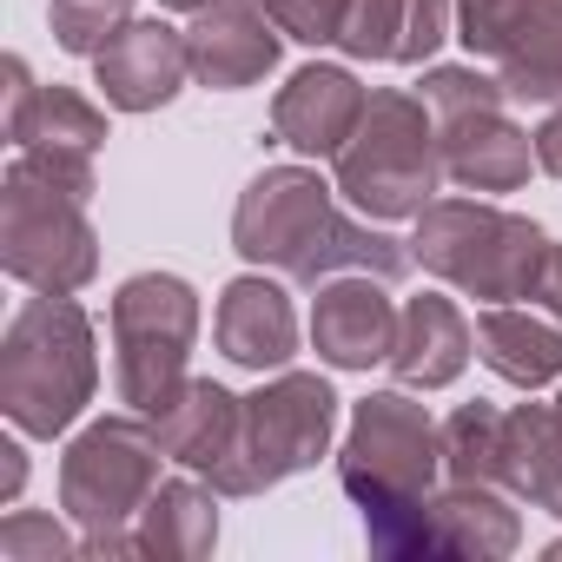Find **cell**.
I'll return each mask as SVG.
<instances>
[{
	"label": "cell",
	"mask_w": 562,
	"mask_h": 562,
	"mask_svg": "<svg viewBox=\"0 0 562 562\" xmlns=\"http://www.w3.org/2000/svg\"><path fill=\"white\" fill-rule=\"evenodd\" d=\"M331 192L338 186H325L312 166H265L232 205V251L292 285H325L338 271H371L384 285L404 278L411 245L345 218Z\"/></svg>",
	"instance_id": "1"
},
{
	"label": "cell",
	"mask_w": 562,
	"mask_h": 562,
	"mask_svg": "<svg viewBox=\"0 0 562 562\" xmlns=\"http://www.w3.org/2000/svg\"><path fill=\"white\" fill-rule=\"evenodd\" d=\"M93 153L21 146L0 179V265L34 292H80L100 271V232L87 218Z\"/></svg>",
	"instance_id": "2"
},
{
	"label": "cell",
	"mask_w": 562,
	"mask_h": 562,
	"mask_svg": "<svg viewBox=\"0 0 562 562\" xmlns=\"http://www.w3.org/2000/svg\"><path fill=\"white\" fill-rule=\"evenodd\" d=\"M443 470V424L404 391H378L351 411V437L338 450V483L364 509V536L378 555H424V503Z\"/></svg>",
	"instance_id": "3"
},
{
	"label": "cell",
	"mask_w": 562,
	"mask_h": 562,
	"mask_svg": "<svg viewBox=\"0 0 562 562\" xmlns=\"http://www.w3.org/2000/svg\"><path fill=\"white\" fill-rule=\"evenodd\" d=\"M100 358H93V318L67 292H41L14 312L0 338V411L27 437H60L93 404Z\"/></svg>",
	"instance_id": "4"
},
{
	"label": "cell",
	"mask_w": 562,
	"mask_h": 562,
	"mask_svg": "<svg viewBox=\"0 0 562 562\" xmlns=\"http://www.w3.org/2000/svg\"><path fill=\"white\" fill-rule=\"evenodd\" d=\"M549 232L503 212V205H483V199H430L417 212V238H411V258L424 271H437L443 285H457L463 299H483V305H516V299H536V278L549 265Z\"/></svg>",
	"instance_id": "5"
},
{
	"label": "cell",
	"mask_w": 562,
	"mask_h": 562,
	"mask_svg": "<svg viewBox=\"0 0 562 562\" xmlns=\"http://www.w3.org/2000/svg\"><path fill=\"white\" fill-rule=\"evenodd\" d=\"M159 424L126 411L87 424L60 457V509L80 522V555H133V522L159 490Z\"/></svg>",
	"instance_id": "6"
},
{
	"label": "cell",
	"mask_w": 562,
	"mask_h": 562,
	"mask_svg": "<svg viewBox=\"0 0 562 562\" xmlns=\"http://www.w3.org/2000/svg\"><path fill=\"white\" fill-rule=\"evenodd\" d=\"M443 146L417 93H371L358 133L338 153V192L364 218H417L437 199Z\"/></svg>",
	"instance_id": "7"
},
{
	"label": "cell",
	"mask_w": 562,
	"mask_h": 562,
	"mask_svg": "<svg viewBox=\"0 0 562 562\" xmlns=\"http://www.w3.org/2000/svg\"><path fill=\"white\" fill-rule=\"evenodd\" d=\"M192 338H199V292L172 271H139L113 292V384H120V404L139 411V417H159L192 378H186V358H192Z\"/></svg>",
	"instance_id": "8"
},
{
	"label": "cell",
	"mask_w": 562,
	"mask_h": 562,
	"mask_svg": "<svg viewBox=\"0 0 562 562\" xmlns=\"http://www.w3.org/2000/svg\"><path fill=\"white\" fill-rule=\"evenodd\" d=\"M503 100H509L503 80H490L476 60L424 74V106L437 120L443 179H457L463 192H516L536 166V133H522L503 113Z\"/></svg>",
	"instance_id": "9"
},
{
	"label": "cell",
	"mask_w": 562,
	"mask_h": 562,
	"mask_svg": "<svg viewBox=\"0 0 562 562\" xmlns=\"http://www.w3.org/2000/svg\"><path fill=\"white\" fill-rule=\"evenodd\" d=\"M331 430H338V391L318 371H278L265 391L245 397L238 470H232L225 496H258L271 483L312 470L331 450Z\"/></svg>",
	"instance_id": "10"
},
{
	"label": "cell",
	"mask_w": 562,
	"mask_h": 562,
	"mask_svg": "<svg viewBox=\"0 0 562 562\" xmlns=\"http://www.w3.org/2000/svg\"><path fill=\"white\" fill-rule=\"evenodd\" d=\"M457 41L509 100H562V0H457Z\"/></svg>",
	"instance_id": "11"
},
{
	"label": "cell",
	"mask_w": 562,
	"mask_h": 562,
	"mask_svg": "<svg viewBox=\"0 0 562 562\" xmlns=\"http://www.w3.org/2000/svg\"><path fill=\"white\" fill-rule=\"evenodd\" d=\"M278 41L285 34H278V21L265 14V0H212V8H199L192 27H186L192 80L218 87V93L258 87L278 67Z\"/></svg>",
	"instance_id": "12"
},
{
	"label": "cell",
	"mask_w": 562,
	"mask_h": 562,
	"mask_svg": "<svg viewBox=\"0 0 562 562\" xmlns=\"http://www.w3.org/2000/svg\"><path fill=\"white\" fill-rule=\"evenodd\" d=\"M312 345H318V358L338 364V371L391 364L397 305H391V292H384V278H371V271L325 278V285H318V305H312Z\"/></svg>",
	"instance_id": "13"
},
{
	"label": "cell",
	"mask_w": 562,
	"mask_h": 562,
	"mask_svg": "<svg viewBox=\"0 0 562 562\" xmlns=\"http://www.w3.org/2000/svg\"><path fill=\"white\" fill-rule=\"evenodd\" d=\"M93 74H100V93L106 106L120 113H153L166 106L186 74H192V54H186V34L166 27V21H126L100 54H93Z\"/></svg>",
	"instance_id": "14"
},
{
	"label": "cell",
	"mask_w": 562,
	"mask_h": 562,
	"mask_svg": "<svg viewBox=\"0 0 562 562\" xmlns=\"http://www.w3.org/2000/svg\"><path fill=\"white\" fill-rule=\"evenodd\" d=\"M371 93L345 74V67H299L271 100V133L305 159H338L345 139L358 133Z\"/></svg>",
	"instance_id": "15"
},
{
	"label": "cell",
	"mask_w": 562,
	"mask_h": 562,
	"mask_svg": "<svg viewBox=\"0 0 562 562\" xmlns=\"http://www.w3.org/2000/svg\"><path fill=\"white\" fill-rule=\"evenodd\" d=\"M159 443H166V457H179L192 476H205L218 496H225V483H232V470H238V430H245V397H232L225 384H212V378H192L159 417Z\"/></svg>",
	"instance_id": "16"
},
{
	"label": "cell",
	"mask_w": 562,
	"mask_h": 562,
	"mask_svg": "<svg viewBox=\"0 0 562 562\" xmlns=\"http://www.w3.org/2000/svg\"><path fill=\"white\" fill-rule=\"evenodd\" d=\"M212 331H218V351L238 371H258V378L265 371H285L292 351H299V312H292L285 285H278V278H258V271L232 278V285L218 292Z\"/></svg>",
	"instance_id": "17"
},
{
	"label": "cell",
	"mask_w": 562,
	"mask_h": 562,
	"mask_svg": "<svg viewBox=\"0 0 562 562\" xmlns=\"http://www.w3.org/2000/svg\"><path fill=\"white\" fill-rule=\"evenodd\" d=\"M470 351H476L470 318H463L450 299L424 292V299H411V305L397 312L391 378H397V384H411V391H443V384H457V378H463Z\"/></svg>",
	"instance_id": "18"
},
{
	"label": "cell",
	"mask_w": 562,
	"mask_h": 562,
	"mask_svg": "<svg viewBox=\"0 0 562 562\" xmlns=\"http://www.w3.org/2000/svg\"><path fill=\"white\" fill-rule=\"evenodd\" d=\"M450 41V0H351L338 47L351 60H397L417 67Z\"/></svg>",
	"instance_id": "19"
},
{
	"label": "cell",
	"mask_w": 562,
	"mask_h": 562,
	"mask_svg": "<svg viewBox=\"0 0 562 562\" xmlns=\"http://www.w3.org/2000/svg\"><path fill=\"white\" fill-rule=\"evenodd\" d=\"M8 139L14 146H60V153H100L106 113L80 100L74 87H34L27 60H8Z\"/></svg>",
	"instance_id": "20"
},
{
	"label": "cell",
	"mask_w": 562,
	"mask_h": 562,
	"mask_svg": "<svg viewBox=\"0 0 562 562\" xmlns=\"http://www.w3.org/2000/svg\"><path fill=\"white\" fill-rule=\"evenodd\" d=\"M522 542L516 509L490 483H450L443 496L424 503V555H509Z\"/></svg>",
	"instance_id": "21"
},
{
	"label": "cell",
	"mask_w": 562,
	"mask_h": 562,
	"mask_svg": "<svg viewBox=\"0 0 562 562\" xmlns=\"http://www.w3.org/2000/svg\"><path fill=\"white\" fill-rule=\"evenodd\" d=\"M503 490L562 516V391L555 404L503 411Z\"/></svg>",
	"instance_id": "22"
},
{
	"label": "cell",
	"mask_w": 562,
	"mask_h": 562,
	"mask_svg": "<svg viewBox=\"0 0 562 562\" xmlns=\"http://www.w3.org/2000/svg\"><path fill=\"white\" fill-rule=\"evenodd\" d=\"M218 542V490L192 483V476H172L146 496L139 522H133V555H212Z\"/></svg>",
	"instance_id": "23"
},
{
	"label": "cell",
	"mask_w": 562,
	"mask_h": 562,
	"mask_svg": "<svg viewBox=\"0 0 562 562\" xmlns=\"http://www.w3.org/2000/svg\"><path fill=\"white\" fill-rule=\"evenodd\" d=\"M476 358L516 384V391H542L562 378V331L542 325L536 312H516V305H490L476 318Z\"/></svg>",
	"instance_id": "24"
},
{
	"label": "cell",
	"mask_w": 562,
	"mask_h": 562,
	"mask_svg": "<svg viewBox=\"0 0 562 562\" xmlns=\"http://www.w3.org/2000/svg\"><path fill=\"white\" fill-rule=\"evenodd\" d=\"M443 470H450V483L503 490V411L496 404L450 411V424H443Z\"/></svg>",
	"instance_id": "25"
},
{
	"label": "cell",
	"mask_w": 562,
	"mask_h": 562,
	"mask_svg": "<svg viewBox=\"0 0 562 562\" xmlns=\"http://www.w3.org/2000/svg\"><path fill=\"white\" fill-rule=\"evenodd\" d=\"M47 21H54V41L67 54H100L133 21V0H54Z\"/></svg>",
	"instance_id": "26"
},
{
	"label": "cell",
	"mask_w": 562,
	"mask_h": 562,
	"mask_svg": "<svg viewBox=\"0 0 562 562\" xmlns=\"http://www.w3.org/2000/svg\"><path fill=\"white\" fill-rule=\"evenodd\" d=\"M67 555H80V542L41 509H14L0 522V562H67Z\"/></svg>",
	"instance_id": "27"
},
{
	"label": "cell",
	"mask_w": 562,
	"mask_h": 562,
	"mask_svg": "<svg viewBox=\"0 0 562 562\" xmlns=\"http://www.w3.org/2000/svg\"><path fill=\"white\" fill-rule=\"evenodd\" d=\"M345 8H351V0H265V14L278 21V34L305 41V47H338Z\"/></svg>",
	"instance_id": "28"
},
{
	"label": "cell",
	"mask_w": 562,
	"mask_h": 562,
	"mask_svg": "<svg viewBox=\"0 0 562 562\" xmlns=\"http://www.w3.org/2000/svg\"><path fill=\"white\" fill-rule=\"evenodd\" d=\"M536 166H542L549 179H562V106L536 126Z\"/></svg>",
	"instance_id": "29"
},
{
	"label": "cell",
	"mask_w": 562,
	"mask_h": 562,
	"mask_svg": "<svg viewBox=\"0 0 562 562\" xmlns=\"http://www.w3.org/2000/svg\"><path fill=\"white\" fill-rule=\"evenodd\" d=\"M529 305H542L549 318H562V245H549V265H542V278H536V299Z\"/></svg>",
	"instance_id": "30"
},
{
	"label": "cell",
	"mask_w": 562,
	"mask_h": 562,
	"mask_svg": "<svg viewBox=\"0 0 562 562\" xmlns=\"http://www.w3.org/2000/svg\"><path fill=\"white\" fill-rule=\"evenodd\" d=\"M0 450H8V463H0V490H8V496H21V483H27V450L8 437V443H0Z\"/></svg>",
	"instance_id": "31"
},
{
	"label": "cell",
	"mask_w": 562,
	"mask_h": 562,
	"mask_svg": "<svg viewBox=\"0 0 562 562\" xmlns=\"http://www.w3.org/2000/svg\"><path fill=\"white\" fill-rule=\"evenodd\" d=\"M159 8H172V14H199V8H212V0H159Z\"/></svg>",
	"instance_id": "32"
}]
</instances>
